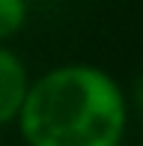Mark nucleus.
I'll return each mask as SVG.
<instances>
[{"label":"nucleus","instance_id":"nucleus-1","mask_svg":"<svg viewBox=\"0 0 143 146\" xmlns=\"http://www.w3.org/2000/svg\"><path fill=\"white\" fill-rule=\"evenodd\" d=\"M15 122L27 146H119L128 102L110 72L69 63L30 81Z\"/></svg>","mask_w":143,"mask_h":146},{"label":"nucleus","instance_id":"nucleus-2","mask_svg":"<svg viewBox=\"0 0 143 146\" xmlns=\"http://www.w3.org/2000/svg\"><path fill=\"white\" fill-rule=\"evenodd\" d=\"M27 90H30L27 66L21 63L15 51L0 45V125H9L18 119Z\"/></svg>","mask_w":143,"mask_h":146},{"label":"nucleus","instance_id":"nucleus-3","mask_svg":"<svg viewBox=\"0 0 143 146\" xmlns=\"http://www.w3.org/2000/svg\"><path fill=\"white\" fill-rule=\"evenodd\" d=\"M30 3L27 0H0V45H6V39H12L15 33L27 24Z\"/></svg>","mask_w":143,"mask_h":146},{"label":"nucleus","instance_id":"nucleus-4","mask_svg":"<svg viewBox=\"0 0 143 146\" xmlns=\"http://www.w3.org/2000/svg\"><path fill=\"white\" fill-rule=\"evenodd\" d=\"M125 102H131V104H134V108H137V113L143 116V75H140V78H137V81H134V84H131V96H128V98H125Z\"/></svg>","mask_w":143,"mask_h":146}]
</instances>
